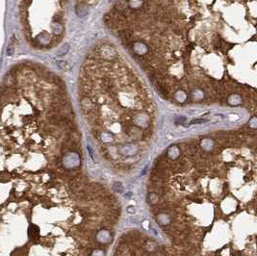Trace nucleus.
Instances as JSON below:
<instances>
[{
	"label": "nucleus",
	"mask_w": 257,
	"mask_h": 256,
	"mask_svg": "<svg viewBox=\"0 0 257 256\" xmlns=\"http://www.w3.org/2000/svg\"><path fill=\"white\" fill-rule=\"evenodd\" d=\"M76 14L78 15V16L82 18V16H85L88 15L89 13V8H88L87 4L85 2H79L78 4L76 5Z\"/></svg>",
	"instance_id": "1"
},
{
	"label": "nucleus",
	"mask_w": 257,
	"mask_h": 256,
	"mask_svg": "<svg viewBox=\"0 0 257 256\" xmlns=\"http://www.w3.org/2000/svg\"><path fill=\"white\" fill-rule=\"evenodd\" d=\"M30 236H31L33 239L37 238L39 236V229L37 226H35V225L31 226V228H30Z\"/></svg>",
	"instance_id": "2"
},
{
	"label": "nucleus",
	"mask_w": 257,
	"mask_h": 256,
	"mask_svg": "<svg viewBox=\"0 0 257 256\" xmlns=\"http://www.w3.org/2000/svg\"><path fill=\"white\" fill-rule=\"evenodd\" d=\"M56 63H57L58 67L62 68L63 70H68V68H70V65H68L66 61H57Z\"/></svg>",
	"instance_id": "3"
},
{
	"label": "nucleus",
	"mask_w": 257,
	"mask_h": 256,
	"mask_svg": "<svg viewBox=\"0 0 257 256\" xmlns=\"http://www.w3.org/2000/svg\"><path fill=\"white\" fill-rule=\"evenodd\" d=\"M68 47H70V46H68V43H66V45L62 47V49H61V50L58 52V55H60V56H61V55H65L68 52Z\"/></svg>",
	"instance_id": "4"
}]
</instances>
